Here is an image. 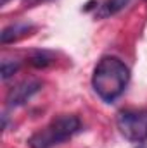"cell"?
<instances>
[{
	"mask_svg": "<svg viewBox=\"0 0 147 148\" xmlns=\"http://www.w3.org/2000/svg\"><path fill=\"white\" fill-rule=\"evenodd\" d=\"M128 83H130L128 66L121 59L112 55L102 57L97 62L92 74V86L97 97L106 103L118 100L125 93Z\"/></svg>",
	"mask_w": 147,
	"mask_h": 148,
	"instance_id": "1",
	"label": "cell"
},
{
	"mask_svg": "<svg viewBox=\"0 0 147 148\" xmlns=\"http://www.w3.org/2000/svg\"><path fill=\"white\" fill-rule=\"evenodd\" d=\"M81 127L80 119L73 114H61L50 121V124L43 129L37 131L30 140V148H52L54 145L68 141Z\"/></svg>",
	"mask_w": 147,
	"mask_h": 148,
	"instance_id": "2",
	"label": "cell"
},
{
	"mask_svg": "<svg viewBox=\"0 0 147 148\" xmlns=\"http://www.w3.org/2000/svg\"><path fill=\"white\" fill-rule=\"evenodd\" d=\"M116 126L126 140L142 143L147 140V110L125 109V110L118 112Z\"/></svg>",
	"mask_w": 147,
	"mask_h": 148,
	"instance_id": "3",
	"label": "cell"
},
{
	"mask_svg": "<svg viewBox=\"0 0 147 148\" xmlns=\"http://www.w3.org/2000/svg\"><path fill=\"white\" fill-rule=\"evenodd\" d=\"M42 90V83L37 79H30V81H23L19 83L16 88H12L7 95V107H19L24 105L33 95H37Z\"/></svg>",
	"mask_w": 147,
	"mask_h": 148,
	"instance_id": "4",
	"label": "cell"
},
{
	"mask_svg": "<svg viewBox=\"0 0 147 148\" xmlns=\"http://www.w3.org/2000/svg\"><path fill=\"white\" fill-rule=\"evenodd\" d=\"M33 28H35V26L30 24V23L10 24V26H7V28L2 31V35H0V41H2L3 45H5V43H10V41H16V40H19V38L30 35V31H31Z\"/></svg>",
	"mask_w": 147,
	"mask_h": 148,
	"instance_id": "5",
	"label": "cell"
},
{
	"mask_svg": "<svg viewBox=\"0 0 147 148\" xmlns=\"http://www.w3.org/2000/svg\"><path fill=\"white\" fill-rule=\"evenodd\" d=\"M30 64L33 66V67H37V69H45V67H49V66H52L54 64V57H52V53L50 52H42V50H38L35 52L31 57H30Z\"/></svg>",
	"mask_w": 147,
	"mask_h": 148,
	"instance_id": "6",
	"label": "cell"
},
{
	"mask_svg": "<svg viewBox=\"0 0 147 148\" xmlns=\"http://www.w3.org/2000/svg\"><path fill=\"white\" fill-rule=\"evenodd\" d=\"M128 2H130V0H107V2L102 5V9H101L99 16H101V17L112 16V14L119 12L121 9H125V7L128 5Z\"/></svg>",
	"mask_w": 147,
	"mask_h": 148,
	"instance_id": "7",
	"label": "cell"
},
{
	"mask_svg": "<svg viewBox=\"0 0 147 148\" xmlns=\"http://www.w3.org/2000/svg\"><path fill=\"white\" fill-rule=\"evenodd\" d=\"M19 67H21V62L19 60H9V59L2 60V79L7 81L12 74L19 71Z\"/></svg>",
	"mask_w": 147,
	"mask_h": 148,
	"instance_id": "8",
	"label": "cell"
},
{
	"mask_svg": "<svg viewBox=\"0 0 147 148\" xmlns=\"http://www.w3.org/2000/svg\"><path fill=\"white\" fill-rule=\"evenodd\" d=\"M28 3H31V5H35V3H40V2H49V0H26Z\"/></svg>",
	"mask_w": 147,
	"mask_h": 148,
	"instance_id": "9",
	"label": "cell"
},
{
	"mask_svg": "<svg viewBox=\"0 0 147 148\" xmlns=\"http://www.w3.org/2000/svg\"><path fill=\"white\" fill-rule=\"evenodd\" d=\"M139 148H146V147H139Z\"/></svg>",
	"mask_w": 147,
	"mask_h": 148,
	"instance_id": "10",
	"label": "cell"
}]
</instances>
